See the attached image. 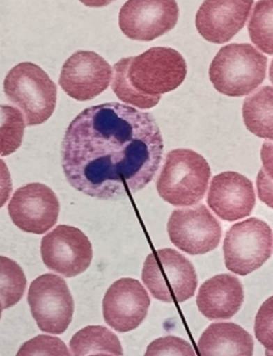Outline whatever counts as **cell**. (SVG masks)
<instances>
[{"label":"cell","mask_w":273,"mask_h":356,"mask_svg":"<svg viewBox=\"0 0 273 356\" xmlns=\"http://www.w3.org/2000/svg\"><path fill=\"white\" fill-rule=\"evenodd\" d=\"M164 140L150 112L120 103L84 109L62 142V168L72 187L102 201L140 191L155 177Z\"/></svg>","instance_id":"1"},{"label":"cell","mask_w":273,"mask_h":356,"mask_svg":"<svg viewBox=\"0 0 273 356\" xmlns=\"http://www.w3.org/2000/svg\"><path fill=\"white\" fill-rule=\"evenodd\" d=\"M114 90L118 99L139 109H150L162 94L178 89L187 76V64L173 48L153 47L114 67Z\"/></svg>","instance_id":"2"},{"label":"cell","mask_w":273,"mask_h":356,"mask_svg":"<svg viewBox=\"0 0 273 356\" xmlns=\"http://www.w3.org/2000/svg\"><path fill=\"white\" fill-rule=\"evenodd\" d=\"M268 59L250 44L221 48L210 67V79L219 93L242 97L252 93L266 78Z\"/></svg>","instance_id":"3"},{"label":"cell","mask_w":273,"mask_h":356,"mask_svg":"<svg viewBox=\"0 0 273 356\" xmlns=\"http://www.w3.org/2000/svg\"><path fill=\"white\" fill-rule=\"evenodd\" d=\"M210 165L192 149L169 152L157 179L160 197L173 206L189 207L200 203L210 183Z\"/></svg>","instance_id":"4"},{"label":"cell","mask_w":273,"mask_h":356,"mask_svg":"<svg viewBox=\"0 0 273 356\" xmlns=\"http://www.w3.org/2000/svg\"><path fill=\"white\" fill-rule=\"evenodd\" d=\"M3 91L23 111L28 126L45 123L57 105V86L44 70L31 62L14 67L6 76Z\"/></svg>","instance_id":"5"},{"label":"cell","mask_w":273,"mask_h":356,"mask_svg":"<svg viewBox=\"0 0 273 356\" xmlns=\"http://www.w3.org/2000/svg\"><path fill=\"white\" fill-rule=\"evenodd\" d=\"M142 281L150 295L164 303H182L198 287L194 265L173 249L158 250L146 257Z\"/></svg>","instance_id":"6"},{"label":"cell","mask_w":273,"mask_h":356,"mask_svg":"<svg viewBox=\"0 0 273 356\" xmlns=\"http://www.w3.org/2000/svg\"><path fill=\"white\" fill-rule=\"evenodd\" d=\"M272 247V231L266 222L250 218L234 224L224 239L226 267L242 277L248 275L268 261Z\"/></svg>","instance_id":"7"},{"label":"cell","mask_w":273,"mask_h":356,"mask_svg":"<svg viewBox=\"0 0 273 356\" xmlns=\"http://www.w3.org/2000/svg\"><path fill=\"white\" fill-rule=\"evenodd\" d=\"M28 304L42 332L60 335L71 325L74 300L68 284L56 274H43L30 284Z\"/></svg>","instance_id":"8"},{"label":"cell","mask_w":273,"mask_h":356,"mask_svg":"<svg viewBox=\"0 0 273 356\" xmlns=\"http://www.w3.org/2000/svg\"><path fill=\"white\" fill-rule=\"evenodd\" d=\"M171 242L189 255L214 251L222 238V227L205 205L174 210L168 222Z\"/></svg>","instance_id":"9"},{"label":"cell","mask_w":273,"mask_h":356,"mask_svg":"<svg viewBox=\"0 0 273 356\" xmlns=\"http://www.w3.org/2000/svg\"><path fill=\"white\" fill-rule=\"evenodd\" d=\"M178 16L176 0H128L120 10L118 25L128 39L150 42L173 29Z\"/></svg>","instance_id":"10"},{"label":"cell","mask_w":273,"mask_h":356,"mask_svg":"<svg viewBox=\"0 0 273 356\" xmlns=\"http://www.w3.org/2000/svg\"><path fill=\"white\" fill-rule=\"evenodd\" d=\"M41 255L48 269L70 279L90 267L93 250L89 238L80 229L59 225L44 236Z\"/></svg>","instance_id":"11"},{"label":"cell","mask_w":273,"mask_h":356,"mask_svg":"<svg viewBox=\"0 0 273 356\" xmlns=\"http://www.w3.org/2000/svg\"><path fill=\"white\" fill-rule=\"evenodd\" d=\"M8 210L12 221L20 229L42 235L57 223L60 203L49 187L32 183L16 190Z\"/></svg>","instance_id":"12"},{"label":"cell","mask_w":273,"mask_h":356,"mask_svg":"<svg viewBox=\"0 0 273 356\" xmlns=\"http://www.w3.org/2000/svg\"><path fill=\"white\" fill-rule=\"evenodd\" d=\"M112 69L102 56L80 51L66 60L60 74L59 85L76 101L95 99L109 87Z\"/></svg>","instance_id":"13"},{"label":"cell","mask_w":273,"mask_h":356,"mask_svg":"<svg viewBox=\"0 0 273 356\" xmlns=\"http://www.w3.org/2000/svg\"><path fill=\"white\" fill-rule=\"evenodd\" d=\"M150 305V296L139 281L121 279L107 290L102 300V315L111 329L126 333L141 325Z\"/></svg>","instance_id":"14"},{"label":"cell","mask_w":273,"mask_h":356,"mask_svg":"<svg viewBox=\"0 0 273 356\" xmlns=\"http://www.w3.org/2000/svg\"><path fill=\"white\" fill-rule=\"evenodd\" d=\"M253 0H205L196 16L198 33L214 44L230 42L246 25Z\"/></svg>","instance_id":"15"},{"label":"cell","mask_w":273,"mask_h":356,"mask_svg":"<svg viewBox=\"0 0 273 356\" xmlns=\"http://www.w3.org/2000/svg\"><path fill=\"white\" fill-rule=\"evenodd\" d=\"M208 204L224 221L244 219L251 215L256 204L252 181L236 172L218 174L210 183Z\"/></svg>","instance_id":"16"},{"label":"cell","mask_w":273,"mask_h":356,"mask_svg":"<svg viewBox=\"0 0 273 356\" xmlns=\"http://www.w3.org/2000/svg\"><path fill=\"white\" fill-rule=\"evenodd\" d=\"M244 301V286L231 274H219L204 282L196 297L198 311L210 320L231 319Z\"/></svg>","instance_id":"17"},{"label":"cell","mask_w":273,"mask_h":356,"mask_svg":"<svg viewBox=\"0 0 273 356\" xmlns=\"http://www.w3.org/2000/svg\"><path fill=\"white\" fill-rule=\"evenodd\" d=\"M200 356H253L254 341L249 332L232 322L212 323L198 341Z\"/></svg>","instance_id":"18"},{"label":"cell","mask_w":273,"mask_h":356,"mask_svg":"<svg viewBox=\"0 0 273 356\" xmlns=\"http://www.w3.org/2000/svg\"><path fill=\"white\" fill-rule=\"evenodd\" d=\"M247 129L256 137L273 141V87H263L248 96L242 106Z\"/></svg>","instance_id":"19"},{"label":"cell","mask_w":273,"mask_h":356,"mask_svg":"<svg viewBox=\"0 0 273 356\" xmlns=\"http://www.w3.org/2000/svg\"><path fill=\"white\" fill-rule=\"evenodd\" d=\"M72 356H88L108 353L123 356V349L118 336L107 327L91 325L75 334L70 341Z\"/></svg>","instance_id":"20"},{"label":"cell","mask_w":273,"mask_h":356,"mask_svg":"<svg viewBox=\"0 0 273 356\" xmlns=\"http://www.w3.org/2000/svg\"><path fill=\"white\" fill-rule=\"evenodd\" d=\"M27 279L19 264L0 256V302L3 309L19 303L25 293Z\"/></svg>","instance_id":"21"},{"label":"cell","mask_w":273,"mask_h":356,"mask_svg":"<svg viewBox=\"0 0 273 356\" xmlns=\"http://www.w3.org/2000/svg\"><path fill=\"white\" fill-rule=\"evenodd\" d=\"M25 128V119L19 109L0 105V157L11 155L21 147Z\"/></svg>","instance_id":"22"},{"label":"cell","mask_w":273,"mask_h":356,"mask_svg":"<svg viewBox=\"0 0 273 356\" xmlns=\"http://www.w3.org/2000/svg\"><path fill=\"white\" fill-rule=\"evenodd\" d=\"M251 41L267 55H273V0H260L249 23Z\"/></svg>","instance_id":"23"},{"label":"cell","mask_w":273,"mask_h":356,"mask_svg":"<svg viewBox=\"0 0 273 356\" xmlns=\"http://www.w3.org/2000/svg\"><path fill=\"white\" fill-rule=\"evenodd\" d=\"M16 356H72L65 343L55 336L39 335L26 341Z\"/></svg>","instance_id":"24"},{"label":"cell","mask_w":273,"mask_h":356,"mask_svg":"<svg viewBox=\"0 0 273 356\" xmlns=\"http://www.w3.org/2000/svg\"><path fill=\"white\" fill-rule=\"evenodd\" d=\"M144 356H196L188 341L176 336L160 337L148 345Z\"/></svg>","instance_id":"25"},{"label":"cell","mask_w":273,"mask_h":356,"mask_svg":"<svg viewBox=\"0 0 273 356\" xmlns=\"http://www.w3.org/2000/svg\"><path fill=\"white\" fill-rule=\"evenodd\" d=\"M254 333L256 339L273 351V296L264 302L255 317Z\"/></svg>","instance_id":"26"},{"label":"cell","mask_w":273,"mask_h":356,"mask_svg":"<svg viewBox=\"0 0 273 356\" xmlns=\"http://www.w3.org/2000/svg\"><path fill=\"white\" fill-rule=\"evenodd\" d=\"M258 192L260 201L273 208V179L263 169L258 176Z\"/></svg>","instance_id":"27"},{"label":"cell","mask_w":273,"mask_h":356,"mask_svg":"<svg viewBox=\"0 0 273 356\" xmlns=\"http://www.w3.org/2000/svg\"><path fill=\"white\" fill-rule=\"evenodd\" d=\"M11 174L5 161L0 159V208L3 207L12 193Z\"/></svg>","instance_id":"28"},{"label":"cell","mask_w":273,"mask_h":356,"mask_svg":"<svg viewBox=\"0 0 273 356\" xmlns=\"http://www.w3.org/2000/svg\"><path fill=\"white\" fill-rule=\"evenodd\" d=\"M260 158H262L263 170L268 177L273 179V141L265 142L263 144Z\"/></svg>","instance_id":"29"},{"label":"cell","mask_w":273,"mask_h":356,"mask_svg":"<svg viewBox=\"0 0 273 356\" xmlns=\"http://www.w3.org/2000/svg\"><path fill=\"white\" fill-rule=\"evenodd\" d=\"M79 1L84 3L86 7L102 8L114 3V0H79Z\"/></svg>","instance_id":"30"},{"label":"cell","mask_w":273,"mask_h":356,"mask_svg":"<svg viewBox=\"0 0 273 356\" xmlns=\"http://www.w3.org/2000/svg\"><path fill=\"white\" fill-rule=\"evenodd\" d=\"M269 79H270L271 83H273V60L271 62L270 67H269Z\"/></svg>","instance_id":"31"},{"label":"cell","mask_w":273,"mask_h":356,"mask_svg":"<svg viewBox=\"0 0 273 356\" xmlns=\"http://www.w3.org/2000/svg\"><path fill=\"white\" fill-rule=\"evenodd\" d=\"M88 356H116L112 355V354H108V353H98V354H91V355Z\"/></svg>","instance_id":"32"},{"label":"cell","mask_w":273,"mask_h":356,"mask_svg":"<svg viewBox=\"0 0 273 356\" xmlns=\"http://www.w3.org/2000/svg\"><path fill=\"white\" fill-rule=\"evenodd\" d=\"M265 354H266V356H273V351H270V350L266 349V352H265Z\"/></svg>","instance_id":"33"},{"label":"cell","mask_w":273,"mask_h":356,"mask_svg":"<svg viewBox=\"0 0 273 356\" xmlns=\"http://www.w3.org/2000/svg\"><path fill=\"white\" fill-rule=\"evenodd\" d=\"M3 304H1V302H0V319H1V315H3Z\"/></svg>","instance_id":"34"}]
</instances>
